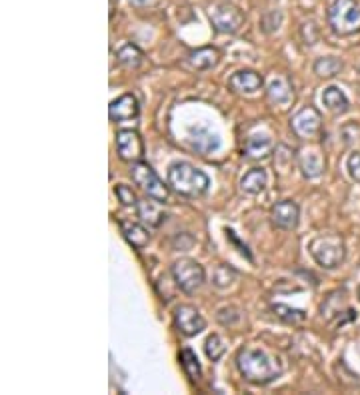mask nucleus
Returning <instances> with one entry per match:
<instances>
[{
    "label": "nucleus",
    "mask_w": 360,
    "mask_h": 395,
    "mask_svg": "<svg viewBox=\"0 0 360 395\" xmlns=\"http://www.w3.org/2000/svg\"><path fill=\"white\" fill-rule=\"evenodd\" d=\"M116 152L124 162H140L145 158V142L136 130H120L116 134Z\"/></svg>",
    "instance_id": "nucleus-9"
},
{
    "label": "nucleus",
    "mask_w": 360,
    "mask_h": 395,
    "mask_svg": "<svg viewBox=\"0 0 360 395\" xmlns=\"http://www.w3.org/2000/svg\"><path fill=\"white\" fill-rule=\"evenodd\" d=\"M174 326L182 336L192 338V336H198L206 328V321L196 307L191 304H182L174 309Z\"/></svg>",
    "instance_id": "nucleus-10"
},
{
    "label": "nucleus",
    "mask_w": 360,
    "mask_h": 395,
    "mask_svg": "<svg viewBox=\"0 0 360 395\" xmlns=\"http://www.w3.org/2000/svg\"><path fill=\"white\" fill-rule=\"evenodd\" d=\"M140 114V104L136 100L135 94H123L116 100L111 102L108 106V116L113 122H128V120H136Z\"/></svg>",
    "instance_id": "nucleus-12"
},
{
    "label": "nucleus",
    "mask_w": 360,
    "mask_h": 395,
    "mask_svg": "<svg viewBox=\"0 0 360 395\" xmlns=\"http://www.w3.org/2000/svg\"><path fill=\"white\" fill-rule=\"evenodd\" d=\"M347 170L354 182H360V152L350 154L349 160H347Z\"/></svg>",
    "instance_id": "nucleus-31"
},
{
    "label": "nucleus",
    "mask_w": 360,
    "mask_h": 395,
    "mask_svg": "<svg viewBox=\"0 0 360 395\" xmlns=\"http://www.w3.org/2000/svg\"><path fill=\"white\" fill-rule=\"evenodd\" d=\"M298 168H300L304 178L315 180V178H318V176L325 172V158H322V154L318 152V150L304 148L298 154Z\"/></svg>",
    "instance_id": "nucleus-16"
},
{
    "label": "nucleus",
    "mask_w": 360,
    "mask_h": 395,
    "mask_svg": "<svg viewBox=\"0 0 360 395\" xmlns=\"http://www.w3.org/2000/svg\"><path fill=\"white\" fill-rule=\"evenodd\" d=\"M272 226L284 231H293L300 222V208L293 200H281L270 208Z\"/></svg>",
    "instance_id": "nucleus-11"
},
{
    "label": "nucleus",
    "mask_w": 360,
    "mask_h": 395,
    "mask_svg": "<svg viewBox=\"0 0 360 395\" xmlns=\"http://www.w3.org/2000/svg\"><path fill=\"white\" fill-rule=\"evenodd\" d=\"M291 128H293V132L298 138L310 140L322 130V116H320V112L315 106H306V108L296 112L291 118Z\"/></svg>",
    "instance_id": "nucleus-8"
},
{
    "label": "nucleus",
    "mask_w": 360,
    "mask_h": 395,
    "mask_svg": "<svg viewBox=\"0 0 360 395\" xmlns=\"http://www.w3.org/2000/svg\"><path fill=\"white\" fill-rule=\"evenodd\" d=\"M172 246H174V250L186 252V250H191L192 246H194V238H192L191 234H179V236H174Z\"/></svg>",
    "instance_id": "nucleus-32"
},
{
    "label": "nucleus",
    "mask_w": 360,
    "mask_h": 395,
    "mask_svg": "<svg viewBox=\"0 0 360 395\" xmlns=\"http://www.w3.org/2000/svg\"><path fill=\"white\" fill-rule=\"evenodd\" d=\"M237 365L240 375L254 385L272 384L282 373L279 360H274L260 348H244L238 351Z\"/></svg>",
    "instance_id": "nucleus-1"
},
{
    "label": "nucleus",
    "mask_w": 360,
    "mask_h": 395,
    "mask_svg": "<svg viewBox=\"0 0 360 395\" xmlns=\"http://www.w3.org/2000/svg\"><path fill=\"white\" fill-rule=\"evenodd\" d=\"M169 186L184 198H201L210 188V178L189 162H174L169 168Z\"/></svg>",
    "instance_id": "nucleus-2"
},
{
    "label": "nucleus",
    "mask_w": 360,
    "mask_h": 395,
    "mask_svg": "<svg viewBox=\"0 0 360 395\" xmlns=\"http://www.w3.org/2000/svg\"><path fill=\"white\" fill-rule=\"evenodd\" d=\"M235 280H237V272L228 265H218L213 275V284L216 287H228Z\"/></svg>",
    "instance_id": "nucleus-28"
},
{
    "label": "nucleus",
    "mask_w": 360,
    "mask_h": 395,
    "mask_svg": "<svg viewBox=\"0 0 360 395\" xmlns=\"http://www.w3.org/2000/svg\"><path fill=\"white\" fill-rule=\"evenodd\" d=\"M266 96H269V100L274 106H286V104H291L294 98V90L291 80L286 76H282V74H276V76L270 78L269 84H266Z\"/></svg>",
    "instance_id": "nucleus-14"
},
{
    "label": "nucleus",
    "mask_w": 360,
    "mask_h": 395,
    "mask_svg": "<svg viewBox=\"0 0 360 395\" xmlns=\"http://www.w3.org/2000/svg\"><path fill=\"white\" fill-rule=\"evenodd\" d=\"M180 365H182L184 373L191 377V382H198L201 379L203 367H201V362H198L196 353L191 348H184V350L180 351Z\"/></svg>",
    "instance_id": "nucleus-24"
},
{
    "label": "nucleus",
    "mask_w": 360,
    "mask_h": 395,
    "mask_svg": "<svg viewBox=\"0 0 360 395\" xmlns=\"http://www.w3.org/2000/svg\"><path fill=\"white\" fill-rule=\"evenodd\" d=\"M218 60H220V52L214 48V46H203V48H196V50H192L189 58H186V62L191 66L192 70H196V72H203V70H210L214 66L218 64Z\"/></svg>",
    "instance_id": "nucleus-17"
},
{
    "label": "nucleus",
    "mask_w": 360,
    "mask_h": 395,
    "mask_svg": "<svg viewBox=\"0 0 360 395\" xmlns=\"http://www.w3.org/2000/svg\"><path fill=\"white\" fill-rule=\"evenodd\" d=\"M216 319L223 324V326H235L240 321V311H238L237 307L228 306V307H220L218 309V314H216Z\"/></svg>",
    "instance_id": "nucleus-30"
},
{
    "label": "nucleus",
    "mask_w": 360,
    "mask_h": 395,
    "mask_svg": "<svg viewBox=\"0 0 360 395\" xmlns=\"http://www.w3.org/2000/svg\"><path fill=\"white\" fill-rule=\"evenodd\" d=\"M120 231H123L124 240L128 241L133 248H136V250L147 248L148 241H150V234H148V230L142 226V224H138V222L123 219V222H120Z\"/></svg>",
    "instance_id": "nucleus-18"
},
{
    "label": "nucleus",
    "mask_w": 360,
    "mask_h": 395,
    "mask_svg": "<svg viewBox=\"0 0 360 395\" xmlns=\"http://www.w3.org/2000/svg\"><path fill=\"white\" fill-rule=\"evenodd\" d=\"M327 21L330 30L338 36H350L360 30L359 0H332L328 6Z\"/></svg>",
    "instance_id": "nucleus-3"
},
{
    "label": "nucleus",
    "mask_w": 360,
    "mask_h": 395,
    "mask_svg": "<svg viewBox=\"0 0 360 395\" xmlns=\"http://www.w3.org/2000/svg\"><path fill=\"white\" fill-rule=\"evenodd\" d=\"M262 84H264V80L254 70H238L228 78V88L235 94H254L262 88Z\"/></svg>",
    "instance_id": "nucleus-13"
},
{
    "label": "nucleus",
    "mask_w": 360,
    "mask_h": 395,
    "mask_svg": "<svg viewBox=\"0 0 360 395\" xmlns=\"http://www.w3.org/2000/svg\"><path fill=\"white\" fill-rule=\"evenodd\" d=\"M272 314L276 316L279 319H282L284 324L288 326H300L304 319H306V314L303 309H296V307L284 306V304H272Z\"/></svg>",
    "instance_id": "nucleus-25"
},
{
    "label": "nucleus",
    "mask_w": 360,
    "mask_h": 395,
    "mask_svg": "<svg viewBox=\"0 0 360 395\" xmlns=\"http://www.w3.org/2000/svg\"><path fill=\"white\" fill-rule=\"evenodd\" d=\"M359 297H360V287H359Z\"/></svg>",
    "instance_id": "nucleus-33"
},
{
    "label": "nucleus",
    "mask_w": 360,
    "mask_h": 395,
    "mask_svg": "<svg viewBox=\"0 0 360 395\" xmlns=\"http://www.w3.org/2000/svg\"><path fill=\"white\" fill-rule=\"evenodd\" d=\"M191 146L192 150H196L198 154H206L214 152V150H218V146H220V140H218V136L213 134V132L208 130H192L191 134Z\"/></svg>",
    "instance_id": "nucleus-20"
},
{
    "label": "nucleus",
    "mask_w": 360,
    "mask_h": 395,
    "mask_svg": "<svg viewBox=\"0 0 360 395\" xmlns=\"http://www.w3.org/2000/svg\"><path fill=\"white\" fill-rule=\"evenodd\" d=\"M308 252L322 270H337L347 258V246L337 234H325V236H316L310 241Z\"/></svg>",
    "instance_id": "nucleus-4"
},
{
    "label": "nucleus",
    "mask_w": 360,
    "mask_h": 395,
    "mask_svg": "<svg viewBox=\"0 0 360 395\" xmlns=\"http://www.w3.org/2000/svg\"><path fill=\"white\" fill-rule=\"evenodd\" d=\"M204 351H206V355H208V360H213V362H218L223 355H225L226 351V345H225V340L218 336V333H213V336H208V340L204 341Z\"/></svg>",
    "instance_id": "nucleus-27"
},
{
    "label": "nucleus",
    "mask_w": 360,
    "mask_h": 395,
    "mask_svg": "<svg viewBox=\"0 0 360 395\" xmlns=\"http://www.w3.org/2000/svg\"><path fill=\"white\" fill-rule=\"evenodd\" d=\"M116 58L124 68H130V70H138L140 66L145 64V52L133 42L124 44L123 48L116 52Z\"/></svg>",
    "instance_id": "nucleus-22"
},
{
    "label": "nucleus",
    "mask_w": 360,
    "mask_h": 395,
    "mask_svg": "<svg viewBox=\"0 0 360 395\" xmlns=\"http://www.w3.org/2000/svg\"><path fill=\"white\" fill-rule=\"evenodd\" d=\"M266 184H269V176L262 168H252L240 178V190L248 196H259L260 192H264Z\"/></svg>",
    "instance_id": "nucleus-19"
},
{
    "label": "nucleus",
    "mask_w": 360,
    "mask_h": 395,
    "mask_svg": "<svg viewBox=\"0 0 360 395\" xmlns=\"http://www.w3.org/2000/svg\"><path fill=\"white\" fill-rule=\"evenodd\" d=\"M172 277L184 294H194L196 290H201L206 280V272L201 263L191 258H180L172 263L170 268Z\"/></svg>",
    "instance_id": "nucleus-6"
},
{
    "label": "nucleus",
    "mask_w": 360,
    "mask_h": 395,
    "mask_svg": "<svg viewBox=\"0 0 360 395\" xmlns=\"http://www.w3.org/2000/svg\"><path fill=\"white\" fill-rule=\"evenodd\" d=\"M270 148H272V140L269 136H250L244 144V156L250 158V160H260L264 156H269Z\"/></svg>",
    "instance_id": "nucleus-23"
},
{
    "label": "nucleus",
    "mask_w": 360,
    "mask_h": 395,
    "mask_svg": "<svg viewBox=\"0 0 360 395\" xmlns=\"http://www.w3.org/2000/svg\"><path fill=\"white\" fill-rule=\"evenodd\" d=\"M208 21L220 34H235L244 24V14L230 2H214L208 8Z\"/></svg>",
    "instance_id": "nucleus-7"
},
{
    "label": "nucleus",
    "mask_w": 360,
    "mask_h": 395,
    "mask_svg": "<svg viewBox=\"0 0 360 395\" xmlns=\"http://www.w3.org/2000/svg\"><path fill=\"white\" fill-rule=\"evenodd\" d=\"M130 178L135 182L136 186L140 188L148 198L157 200L160 204H167L170 198V186H167L158 174L147 164V162H135L130 166Z\"/></svg>",
    "instance_id": "nucleus-5"
},
{
    "label": "nucleus",
    "mask_w": 360,
    "mask_h": 395,
    "mask_svg": "<svg viewBox=\"0 0 360 395\" xmlns=\"http://www.w3.org/2000/svg\"><path fill=\"white\" fill-rule=\"evenodd\" d=\"M322 104H325L330 112H334V114H344V112H349L350 108V102L349 98H347V94L337 86L325 88V92H322Z\"/></svg>",
    "instance_id": "nucleus-21"
},
{
    "label": "nucleus",
    "mask_w": 360,
    "mask_h": 395,
    "mask_svg": "<svg viewBox=\"0 0 360 395\" xmlns=\"http://www.w3.org/2000/svg\"><path fill=\"white\" fill-rule=\"evenodd\" d=\"M136 212H138V218L150 228H158L167 222V212L160 208V202L152 200V198L150 200H138Z\"/></svg>",
    "instance_id": "nucleus-15"
},
{
    "label": "nucleus",
    "mask_w": 360,
    "mask_h": 395,
    "mask_svg": "<svg viewBox=\"0 0 360 395\" xmlns=\"http://www.w3.org/2000/svg\"><path fill=\"white\" fill-rule=\"evenodd\" d=\"M114 194H116L118 202L123 206H136L138 204V198H136L135 190L130 186H126V184H116L114 186Z\"/></svg>",
    "instance_id": "nucleus-29"
},
{
    "label": "nucleus",
    "mask_w": 360,
    "mask_h": 395,
    "mask_svg": "<svg viewBox=\"0 0 360 395\" xmlns=\"http://www.w3.org/2000/svg\"><path fill=\"white\" fill-rule=\"evenodd\" d=\"M313 70L320 78H332L342 70V62H340V58H337V56H325V58H318L316 60Z\"/></svg>",
    "instance_id": "nucleus-26"
}]
</instances>
